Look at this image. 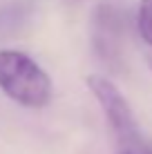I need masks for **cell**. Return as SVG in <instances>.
<instances>
[{"label": "cell", "mask_w": 152, "mask_h": 154, "mask_svg": "<svg viewBox=\"0 0 152 154\" xmlns=\"http://www.w3.org/2000/svg\"><path fill=\"white\" fill-rule=\"evenodd\" d=\"M0 92L23 107L40 109L51 100L54 85L49 74L25 51L0 49Z\"/></svg>", "instance_id": "1"}, {"label": "cell", "mask_w": 152, "mask_h": 154, "mask_svg": "<svg viewBox=\"0 0 152 154\" xmlns=\"http://www.w3.org/2000/svg\"><path fill=\"white\" fill-rule=\"evenodd\" d=\"M85 83L94 94V98L98 100L112 127L114 141H116V154H152V143L139 132L132 107L119 92L116 85L101 74H90Z\"/></svg>", "instance_id": "2"}, {"label": "cell", "mask_w": 152, "mask_h": 154, "mask_svg": "<svg viewBox=\"0 0 152 154\" xmlns=\"http://www.w3.org/2000/svg\"><path fill=\"white\" fill-rule=\"evenodd\" d=\"M125 31L128 18L119 7L103 2L92 16V47L94 54L110 72H121L125 65Z\"/></svg>", "instance_id": "3"}, {"label": "cell", "mask_w": 152, "mask_h": 154, "mask_svg": "<svg viewBox=\"0 0 152 154\" xmlns=\"http://www.w3.org/2000/svg\"><path fill=\"white\" fill-rule=\"evenodd\" d=\"M137 34L145 47V60L152 72V0H141L137 9Z\"/></svg>", "instance_id": "4"}]
</instances>
